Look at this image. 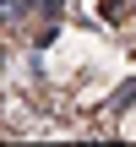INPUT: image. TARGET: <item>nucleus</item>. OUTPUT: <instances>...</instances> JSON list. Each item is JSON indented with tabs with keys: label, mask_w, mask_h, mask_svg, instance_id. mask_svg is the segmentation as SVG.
<instances>
[{
	"label": "nucleus",
	"mask_w": 136,
	"mask_h": 147,
	"mask_svg": "<svg viewBox=\"0 0 136 147\" xmlns=\"http://www.w3.org/2000/svg\"><path fill=\"white\" fill-rule=\"evenodd\" d=\"M125 5H136V0H104V16H120Z\"/></svg>",
	"instance_id": "1"
}]
</instances>
